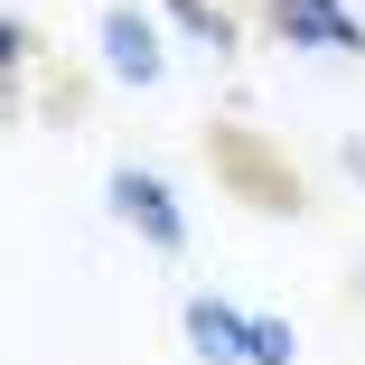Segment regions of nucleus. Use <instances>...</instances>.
<instances>
[{"instance_id":"nucleus-4","label":"nucleus","mask_w":365,"mask_h":365,"mask_svg":"<svg viewBox=\"0 0 365 365\" xmlns=\"http://www.w3.org/2000/svg\"><path fill=\"white\" fill-rule=\"evenodd\" d=\"M253 19L290 56H365V10H346V0H253Z\"/></svg>"},{"instance_id":"nucleus-6","label":"nucleus","mask_w":365,"mask_h":365,"mask_svg":"<svg viewBox=\"0 0 365 365\" xmlns=\"http://www.w3.org/2000/svg\"><path fill=\"white\" fill-rule=\"evenodd\" d=\"M169 10V29L187 38V47H206V56H235L244 47V10L235 0H160Z\"/></svg>"},{"instance_id":"nucleus-9","label":"nucleus","mask_w":365,"mask_h":365,"mask_svg":"<svg viewBox=\"0 0 365 365\" xmlns=\"http://www.w3.org/2000/svg\"><path fill=\"white\" fill-rule=\"evenodd\" d=\"M337 169H346V178L365 187V140H346V150H337Z\"/></svg>"},{"instance_id":"nucleus-2","label":"nucleus","mask_w":365,"mask_h":365,"mask_svg":"<svg viewBox=\"0 0 365 365\" xmlns=\"http://www.w3.org/2000/svg\"><path fill=\"white\" fill-rule=\"evenodd\" d=\"M103 206H113V225H122V235H140L160 262H178V253H187V206H178V187H169L160 169L113 160V169H103Z\"/></svg>"},{"instance_id":"nucleus-8","label":"nucleus","mask_w":365,"mask_h":365,"mask_svg":"<svg viewBox=\"0 0 365 365\" xmlns=\"http://www.w3.org/2000/svg\"><path fill=\"white\" fill-rule=\"evenodd\" d=\"M253 365H300V337L281 309H253Z\"/></svg>"},{"instance_id":"nucleus-7","label":"nucleus","mask_w":365,"mask_h":365,"mask_svg":"<svg viewBox=\"0 0 365 365\" xmlns=\"http://www.w3.org/2000/svg\"><path fill=\"white\" fill-rule=\"evenodd\" d=\"M29 66H38V29H29V10H0V85H10V113L29 103Z\"/></svg>"},{"instance_id":"nucleus-5","label":"nucleus","mask_w":365,"mask_h":365,"mask_svg":"<svg viewBox=\"0 0 365 365\" xmlns=\"http://www.w3.org/2000/svg\"><path fill=\"white\" fill-rule=\"evenodd\" d=\"M178 346L197 365H253V309L225 290H187L178 300Z\"/></svg>"},{"instance_id":"nucleus-3","label":"nucleus","mask_w":365,"mask_h":365,"mask_svg":"<svg viewBox=\"0 0 365 365\" xmlns=\"http://www.w3.org/2000/svg\"><path fill=\"white\" fill-rule=\"evenodd\" d=\"M94 56H103V76L131 85V94L169 85V38H160V19L140 10V0H103L94 10Z\"/></svg>"},{"instance_id":"nucleus-1","label":"nucleus","mask_w":365,"mask_h":365,"mask_svg":"<svg viewBox=\"0 0 365 365\" xmlns=\"http://www.w3.org/2000/svg\"><path fill=\"white\" fill-rule=\"evenodd\" d=\"M206 160H215V187L244 197L253 215H300V206H309L300 169H290L262 131H244V122H215V131H206Z\"/></svg>"}]
</instances>
